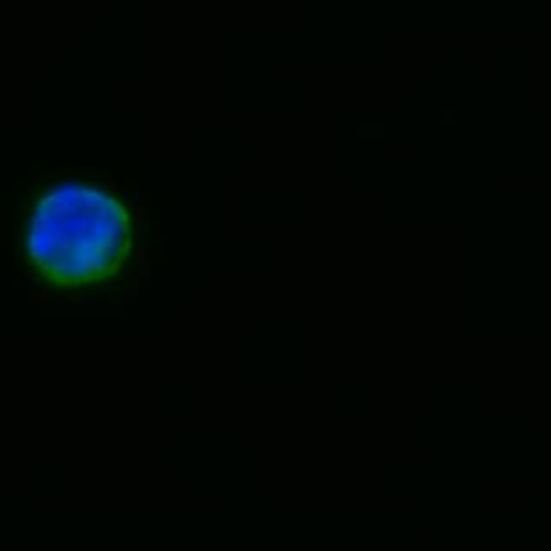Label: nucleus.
Listing matches in <instances>:
<instances>
[{
    "instance_id": "nucleus-1",
    "label": "nucleus",
    "mask_w": 551,
    "mask_h": 551,
    "mask_svg": "<svg viewBox=\"0 0 551 551\" xmlns=\"http://www.w3.org/2000/svg\"><path fill=\"white\" fill-rule=\"evenodd\" d=\"M132 215L121 196L85 181H63L31 200L24 252L31 269L60 289L117 278L132 252Z\"/></svg>"
}]
</instances>
